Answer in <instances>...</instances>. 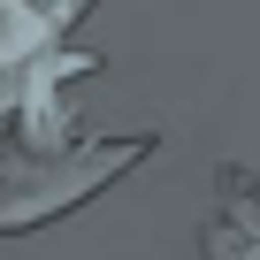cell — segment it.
I'll list each match as a JSON object with an SVG mask.
<instances>
[{"label":"cell","mask_w":260,"mask_h":260,"mask_svg":"<svg viewBox=\"0 0 260 260\" xmlns=\"http://www.w3.org/2000/svg\"><path fill=\"white\" fill-rule=\"evenodd\" d=\"M199 260H260V169L230 161L214 176V214L199 230Z\"/></svg>","instance_id":"7a4b0ae2"},{"label":"cell","mask_w":260,"mask_h":260,"mask_svg":"<svg viewBox=\"0 0 260 260\" xmlns=\"http://www.w3.org/2000/svg\"><path fill=\"white\" fill-rule=\"evenodd\" d=\"M54 39H61V23L39 8V0H0V69L31 61V54L54 46Z\"/></svg>","instance_id":"3957f363"},{"label":"cell","mask_w":260,"mask_h":260,"mask_svg":"<svg viewBox=\"0 0 260 260\" xmlns=\"http://www.w3.org/2000/svg\"><path fill=\"white\" fill-rule=\"evenodd\" d=\"M146 153H153V130H138V138H100V146H54V153H31L23 169H0V237L8 230H46V222L77 214L92 191H107Z\"/></svg>","instance_id":"6da1fadb"}]
</instances>
